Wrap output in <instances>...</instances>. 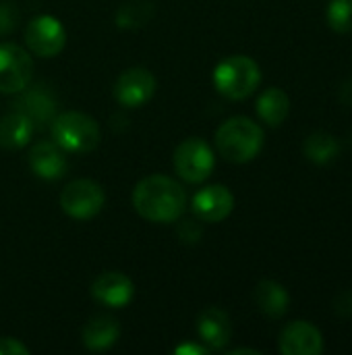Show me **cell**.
<instances>
[{"label":"cell","mask_w":352,"mask_h":355,"mask_svg":"<svg viewBox=\"0 0 352 355\" xmlns=\"http://www.w3.org/2000/svg\"><path fill=\"white\" fill-rule=\"evenodd\" d=\"M133 208L149 223L168 225L180 220L187 208V193L178 181L166 175H149L133 189Z\"/></svg>","instance_id":"obj_1"},{"label":"cell","mask_w":352,"mask_h":355,"mask_svg":"<svg viewBox=\"0 0 352 355\" xmlns=\"http://www.w3.org/2000/svg\"><path fill=\"white\" fill-rule=\"evenodd\" d=\"M216 148L228 162H251L263 148V129L247 116H232L218 127Z\"/></svg>","instance_id":"obj_2"},{"label":"cell","mask_w":352,"mask_h":355,"mask_svg":"<svg viewBox=\"0 0 352 355\" xmlns=\"http://www.w3.org/2000/svg\"><path fill=\"white\" fill-rule=\"evenodd\" d=\"M52 141H56L64 152L87 154L100 144V125L93 116L77 110L62 112L50 123Z\"/></svg>","instance_id":"obj_3"},{"label":"cell","mask_w":352,"mask_h":355,"mask_svg":"<svg viewBox=\"0 0 352 355\" xmlns=\"http://www.w3.org/2000/svg\"><path fill=\"white\" fill-rule=\"evenodd\" d=\"M261 81L259 64L245 54H234L218 62L214 69V85L228 100L249 98Z\"/></svg>","instance_id":"obj_4"},{"label":"cell","mask_w":352,"mask_h":355,"mask_svg":"<svg viewBox=\"0 0 352 355\" xmlns=\"http://www.w3.org/2000/svg\"><path fill=\"white\" fill-rule=\"evenodd\" d=\"M172 160L174 171L187 183H203L216 166L214 150L199 137H189L180 141L174 150Z\"/></svg>","instance_id":"obj_5"},{"label":"cell","mask_w":352,"mask_h":355,"mask_svg":"<svg viewBox=\"0 0 352 355\" xmlns=\"http://www.w3.org/2000/svg\"><path fill=\"white\" fill-rule=\"evenodd\" d=\"M106 193L102 185L91 179H75L60 193V208L75 220H89L104 208Z\"/></svg>","instance_id":"obj_6"},{"label":"cell","mask_w":352,"mask_h":355,"mask_svg":"<svg viewBox=\"0 0 352 355\" xmlns=\"http://www.w3.org/2000/svg\"><path fill=\"white\" fill-rule=\"evenodd\" d=\"M33 79L31 54L10 42L0 44V94H19Z\"/></svg>","instance_id":"obj_7"},{"label":"cell","mask_w":352,"mask_h":355,"mask_svg":"<svg viewBox=\"0 0 352 355\" xmlns=\"http://www.w3.org/2000/svg\"><path fill=\"white\" fill-rule=\"evenodd\" d=\"M25 44L31 54L41 58L58 56L66 46V29L60 19L52 15H39L25 27Z\"/></svg>","instance_id":"obj_8"},{"label":"cell","mask_w":352,"mask_h":355,"mask_svg":"<svg viewBox=\"0 0 352 355\" xmlns=\"http://www.w3.org/2000/svg\"><path fill=\"white\" fill-rule=\"evenodd\" d=\"M156 94V77L143 67L127 69L114 81V100L124 108H141Z\"/></svg>","instance_id":"obj_9"},{"label":"cell","mask_w":352,"mask_h":355,"mask_svg":"<svg viewBox=\"0 0 352 355\" xmlns=\"http://www.w3.org/2000/svg\"><path fill=\"white\" fill-rule=\"evenodd\" d=\"M191 210L201 223H222L234 210V196L226 185H207L195 193Z\"/></svg>","instance_id":"obj_10"},{"label":"cell","mask_w":352,"mask_h":355,"mask_svg":"<svg viewBox=\"0 0 352 355\" xmlns=\"http://www.w3.org/2000/svg\"><path fill=\"white\" fill-rule=\"evenodd\" d=\"M91 297L106 306V308H112V310H122L127 308L133 297H135V285L133 281L122 275V272H104L100 275L93 285H91Z\"/></svg>","instance_id":"obj_11"},{"label":"cell","mask_w":352,"mask_h":355,"mask_svg":"<svg viewBox=\"0 0 352 355\" xmlns=\"http://www.w3.org/2000/svg\"><path fill=\"white\" fill-rule=\"evenodd\" d=\"M27 162L31 173L44 181L62 179L68 168L66 152L56 141H37L35 146H31Z\"/></svg>","instance_id":"obj_12"},{"label":"cell","mask_w":352,"mask_h":355,"mask_svg":"<svg viewBox=\"0 0 352 355\" xmlns=\"http://www.w3.org/2000/svg\"><path fill=\"white\" fill-rule=\"evenodd\" d=\"M280 352L284 355H319L324 352L322 333L307 320H295L280 333Z\"/></svg>","instance_id":"obj_13"},{"label":"cell","mask_w":352,"mask_h":355,"mask_svg":"<svg viewBox=\"0 0 352 355\" xmlns=\"http://www.w3.org/2000/svg\"><path fill=\"white\" fill-rule=\"evenodd\" d=\"M197 335L210 352L224 349L232 339L230 316L220 308H205L197 318Z\"/></svg>","instance_id":"obj_14"},{"label":"cell","mask_w":352,"mask_h":355,"mask_svg":"<svg viewBox=\"0 0 352 355\" xmlns=\"http://www.w3.org/2000/svg\"><path fill=\"white\" fill-rule=\"evenodd\" d=\"M33 133H35V125L27 114L12 110L0 116V148L21 150L31 141Z\"/></svg>","instance_id":"obj_15"},{"label":"cell","mask_w":352,"mask_h":355,"mask_svg":"<svg viewBox=\"0 0 352 355\" xmlns=\"http://www.w3.org/2000/svg\"><path fill=\"white\" fill-rule=\"evenodd\" d=\"M19 96L21 98L15 102V106L19 112L27 114L33 121L35 129L44 127L46 123H52L56 106H54V98L48 92H44V87H33L31 92L23 89L19 92Z\"/></svg>","instance_id":"obj_16"},{"label":"cell","mask_w":352,"mask_h":355,"mask_svg":"<svg viewBox=\"0 0 352 355\" xmlns=\"http://www.w3.org/2000/svg\"><path fill=\"white\" fill-rule=\"evenodd\" d=\"M120 337V327L112 316H95L91 318L81 333L83 345L89 352H106Z\"/></svg>","instance_id":"obj_17"},{"label":"cell","mask_w":352,"mask_h":355,"mask_svg":"<svg viewBox=\"0 0 352 355\" xmlns=\"http://www.w3.org/2000/svg\"><path fill=\"white\" fill-rule=\"evenodd\" d=\"M255 304L268 318H282L288 312V291L276 281H261L255 287Z\"/></svg>","instance_id":"obj_18"},{"label":"cell","mask_w":352,"mask_h":355,"mask_svg":"<svg viewBox=\"0 0 352 355\" xmlns=\"http://www.w3.org/2000/svg\"><path fill=\"white\" fill-rule=\"evenodd\" d=\"M290 112V100L284 89L280 87H268L257 98V114L263 123L270 127H280Z\"/></svg>","instance_id":"obj_19"},{"label":"cell","mask_w":352,"mask_h":355,"mask_svg":"<svg viewBox=\"0 0 352 355\" xmlns=\"http://www.w3.org/2000/svg\"><path fill=\"white\" fill-rule=\"evenodd\" d=\"M303 152L305 156L315 162V164H330L338 158L340 154V141L332 135V133H326V131H317V133H311L307 139H305V146H303Z\"/></svg>","instance_id":"obj_20"},{"label":"cell","mask_w":352,"mask_h":355,"mask_svg":"<svg viewBox=\"0 0 352 355\" xmlns=\"http://www.w3.org/2000/svg\"><path fill=\"white\" fill-rule=\"evenodd\" d=\"M154 19V4L147 0H129L116 10V25L120 29H141Z\"/></svg>","instance_id":"obj_21"},{"label":"cell","mask_w":352,"mask_h":355,"mask_svg":"<svg viewBox=\"0 0 352 355\" xmlns=\"http://www.w3.org/2000/svg\"><path fill=\"white\" fill-rule=\"evenodd\" d=\"M326 17L334 31L352 33V0H330Z\"/></svg>","instance_id":"obj_22"},{"label":"cell","mask_w":352,"mask_h":355,"mask_svg":"<svg viewBox=\"0 0 352 355\" xmlns=\"http://www.w3.org/2000/svg\"><path fill=\"white\" fill-rule=\"evenodd\" d=\"M21 21V12L12 2H2L0 4V35H8L10 31L17 29Z\"/></svg>","instance_id":"obj_23"},{"label":"cell","mask_w":352,"mask_h":355,"mask_svg":"<svg viewBox=\"0 0 352 355\" xmlns=\"http://www.w3.org/2000/svg\"><path fill=\"white\" fill-rule=\"evenodd\" d=\"M203 231L199 227V218L197 220H185L178 225V237L185 241V243H197L201 239Z\"/></svg>","instance_id":"obj_24"},{"label":"cell","mask_w":352,"mask_h":355,"mask_svg":"<svg viewBox=\"0 0 352 355\" xmlns=\"http://www.w3.org/2000/svg\"><path fill=\"white\" fill-rule=\"evenodd\" d=\"M29 347H25L19 339L2 337L0 339V355H27Z\"/></svg>","instance_id":"obj_25"},{"label":"cell","mask_w":352,"mask_h":355,"mask_svg":"<svg viewBox=\"0 0 352 355\" xmlns=\"http://www.w3.org/2000/svg\"><path fill=\"white\" fill-rule=\"evenodd\" d=\"M174 354L176 355H207L210 349L201 343H183L178 347H174Z\"/></svg>","instance_id":"obj_26"},{"label":"cell","mask_w":352,"mask_h":355,"mask_svg":"<svg viewBox=\"0 0 352 355\" xmlns=\"http://www.w3.org/2000/svg\"><path fill=\"white\" fill-rule=\"evenodd\" d=\"M241 354H251V355H259L257 349H247V347H243V349H232L228 355H241Z\"/></svg>","instance_id":"obj_27"}]
</instances>
